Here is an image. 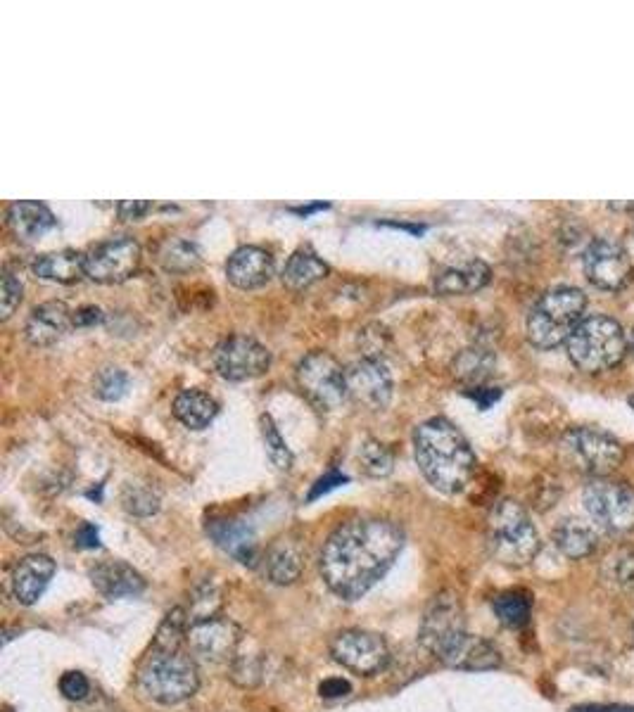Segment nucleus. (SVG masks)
Masks as SVG:
<instances>
[{
    "label": "nucleus",
    "instance_id": "obj_30",
    "mask_svg": "<svg viewBox=\"0 0 634 712\" xmlns=\"http://www.w3.org/2000/svg\"><path fill=\"white\" fill-rule=\"evenodd\" d=\"M494 615H497L499 622L511 629H521L530 622L532 615V599L530 594H525V591H504V594H499L497 599L492 601Z\"/></svg>",
    "mask_w": 634,
    "mask_h": 712
},
{
    "label": "nucleus",
    "instance_id": "obj_45",
    "mask_svg": "<svg viewBox=\"0 0 634 712\" xmlns=\"http://www.w3.org/2000/svg\"><path fill=\"white\" fill-rule=\"evenodd\" d=\"M79 712H122L117 703H112L110 698H105L103 694H93L86 698V701L79 703Z\"/></svg>",
    "mask_w": 634,
    "mask_h": 712
},
{
    "label": "nucleus",
    "instance_id": "obj_41",
    "mask_svg": "<svg viewBox=\"0 0 634 712\" xmlns=\"http://www.w3.org/2000/svg\"><path fill=\"white\" fill-rule=\"evenodd\" d=\"M345 482H350V478H347V475L338 473V470H331V473H326V475H323V478L316 480V485L312 487V492H309L307 499H309V501H316L319 497H323V494L331 492V489L345 485Z\"/></svg>",
    "mask_w": 634,
    "mask_h": 712
},
{
    "label": "nucleus",
    "instance_id": "obj_18",
    "mask_svg": "<svg viewBox=\"0 0 634 712\" xmlns=\"http://www.w3.org/2000/svg\"><path fill=\"white\" fill-rule=\"evenodd\" d=\"M437 660L445 663L447 667H454V670L466 672L497 670V667L502 665V656H499V651L490 641L483 637H473V634L468 632L461 634Z\"/></svg>",
    "mask_w": 634,
    "mask_h": 712
},
{
    "label": "nucleus",
    "instance_id": "obj_47",
    "mask_svg": "<svg viewBox=\"0 0 634 712\" xmlns=\"http://www.w3.org/2000/svg\"><path fill=\"white\" fill-rule=\"evenodd\" d=\"M570 712H634L630 705H578Z\"/></svg>",
    "mask_w": 634,
    "mask_h": 712
},
{
    "label": "nucleus",
    "instance_id": "obj_19",
    "mask_svg": "<svg viewBox=\"0 0 634 712\" xmlns=\"http://www.w3.org/2000/svg\"><path fill=\"white\" fill-rule=\"evenodd\" d=\"M55 575V561L53 558L43 556V553H34V556L22 558L17 563L15 572H12V594L24 606H34V603L46 594L50 580Z\"/></svg>",
    "mask_w": 634,
    "mask_h": 712
},
{
    "label": "nucleus",
    "instance_id": "obj_12",
    "mask_svg": "<svg viewBox=\"0 0 634 712\" xmlns=\"http://www.w3.org/2000/svg\"><path fill=\"white\" fill-rule=\"evenodd\" d=\"M582 266H585L587 281L599 290L618 292L632 281L630 254H627L625 247L616 243V240H592L585 250Z\"/></svg>",
    "mask_w": 634,
    "mask_h": 712
},
{
    "label": "nucleus",
    "instance_id": "obj_43",
    "mask_svg": "<svg viewBox=\"0 0 634 712\" xmlns=\"http://www.w3.org/2000/svg\"><path fill=\"white\" fill-rule=\"evenodd\" d=\"M321 698H345L352 694V684L342 677H331L319 686Z\"/></svg>",
    "mask_w": 634,
    "mask_h": 712
},
{
    "label": "nucleus",
    "instance_id": "obj_24",
    "mask_svg": "<svg viewBox=\"0 0 634 712\" xmlns=\"http://www.w3.org/2000/svg\"><path fill=\"white\" fill-rule=\"evenodd\" d=\"M209 537L224 549L228 556L236 558L243 565H255L257 561V539L255 532L240 520H217L207 527Z\"/></svg>",
    "mask_w": 634,
    "mask_h": 712
},
{
    "label": "nucleus",
    "instance_id": "obj_1",
    "mask_svg": "<svg viewBox=\"0 0 634 712\" xmlns=\"http://www.w3.org/2000/svg\"><path fill=\"white\" fill-rule=\"evenodd\" d=\"M404 546V532L383 518L342 523L321 553V577L335 596L357 601L383 580Z\"/></svg>",
    "mask_w": 634,
    "mask_h": 712
},
{
    "label": "nucleus",
    "instance_id": "obj_48",
    "mask_svg": "<svg viewBox=\"0 0 634 712\" xmlns=\"http://www.w3.org/2000/svg\"><path fill=\"white\" fill-rule=\"evenodd\" d=\"M76 539H79V542H76V544L84 546V549H93V546L100 544V542H98V530H95L93 525H84V527H81L79 537H76Z\"/></svg>",
    "mask_w": 634,
    "mask_h": 712
},
{
    "label": "nucleus",
    "instance_id": "obj_9",
    "mask_svg": "<svg viewBox=\"0 0 634 712\" xmlns=\"http://www.w3.org/2000/svg\"><path fill=\"white\" fill-rule=\"evenodd\" d=\"M568 456L594 478H608L625 459L623 444L599 428H573L563 440Z\"/></svg>",
    "mask_w": 634,
    "mask_h": 712
},
{
    "label": "nucleus",
    "instance_id": "obj_33",
    "mask_svg": "<svg viewBox=\"0 0 634 712\" xmlns=\"http://www.w3.org/2000/svg\"><path fill=\"white\" fill-rule=\"evenodd\" d=\"M122 504L131 516L148 518L160 511V494L143 482H126L122 492Z\"/></svg>",
    "mask_w": 634,
    "mask_h": 712
},
{
    "label": "nucleus",
    "instance_id": "obj_28",
    "mask_svg": "<svg viewBox=\"0 0 634 712\" xmlns=\"http://www.w3.org/2000/svg\"><path fill=\"white\" fill-rule=\"evenodd\" d=\"M328 264L309 250H297L283 269V283L290 290H307L328 276Z\"/></svg>",
    "mask_w": 634,
    "mask_h": 712
},
{
    "label": "nucleus",
    "instance_id": "obj_2",
    "mask_svg": "<svg viewBox=\"0 0 634 712\" xmlns=\"http://www.w3.org/2000/svg\"><path fill=\"white\" fill-rule=\"evenodd\" d=\"M418 470L442 494H461L475 475V454L464 432L447 418H430L414 432Z\"/></svg>",
    "mask_w": 634,
    "mask_h": 712
},
{
    "label": "nucleus",
    "instance_id": "obj_10",
    "mask_svg": "<svg viewBox=\"0 0 634 712\" xmlns=\"http://www.w3.org/2000/svg\"><path fill=\"white\" fill-rule=\"evenodd\" d=\"M141 264V245L129 235H114L86 252V278L112 285L129 281Z\"/></svg>",
    "mask_w": 634,
    "mask_h": 712
},
{
    "label": "nucleus",
    "instance_id": "obj_39",
    "mask_svg": "<svg viewBox=\"0 0 634 712\" xmlns=\"http://www.w3.org/2000/svg\"><path fill=\"white\" fill-rule=\"evenodd\" d=\"M264 663L259 656H236L233 658V679L240 686H255L262 679Z\"/></svg>",
    "mask_w": 634,
    "mask_h": 712
},
{
    "label": "nucleus",
    "instance_id": "obj_46",
    "mask_svg": "<svg viewBox=\"0 0 634 712\" xmlns=\"http://www.w3.org/2000/svg\"><path fill=\"white\" fill-rule=\"evenodd\" d=\"M466 394L480 406V409H490V406L502 397V390H497V387H471Z\"/></svg>",
    "mask_w": 634,
    "mask_h": 712
},
{
    "label": "nucleus",
    "instance_id": "obj_3",
    "mask_svg": "<svg viewBox=\"0 0 634 712\" xmlns=\"http://www.w3.org/2000/svg\"><path fill=\"white\" fill-rule=\"evenodd\" d=\"M138 686L145 696L162 705L183 703L200 686L198 665L181 648L152 646L138 667Z\"/></svg>",
    "mask_w": 634,
    "mask_h": 712
},
{
    "label": "nucleus",
    "instance_id": "obj_17",
    "mask_svg": "<svg viewBox=\"0 0 634 712\" xmlns=\"http://www.w3.org/2000/svg\"><path fill=\"white\" fill-rule=\"evenodd\" d=\"M274 276V257L264 247L247 245L228 257L226 278L238 290H257Z\"/></svg>",
    "mask_w": 634,
    "mask_h": 712
},
{
    "label": "nucleus",
    "instance_id": "obj_37",
    "mask_svg": "<svg viewBox=\"0 0 634 712\" xmlns=\"http://www.w3.org/2000/svg\"><path fill=\"white\" fill-rule=\"evenodd\" d=\"M93 390L95 397L103 399V402H117L129 390V375L122 368H103L95 378Z\"/></svg>",
    "mask_w": 634,
    "mask_h": 712
},
{
    "label": "nucleus",
    "instance_id": "obj_27",
    "mask_svg": "<svg viewBox=\"0 0 634 712\" xmlns=\"http://www.w3.org/2000/svg\"><path fill=\"white\" fill-rule=\"evenodd\" d=\"M554 544L559 546L563 556L568 558H587L597 549V530L585 520L568 518L554 530Z\"/></svg>",
    "mask_w": 634,
    "mask_h": 712
},
{
    "label": "nucleus",
    "instance_id": "obj_32",
    "mask_svg": "<svg viewBox=\"0 0 634 712\" xmlns=\"http://www.w3.org/2000/svg\"><path fill=\"white\" fill-rule=\"evenodd\" d=\"M160 262L164 269L171 273H188L200 266V252L198 247L188 243V240L176 238V240H169V243L162 247Z\"/></svg>",
    "mask_w": 634,
    "mask_h": 712
},
{
    "label": "nucleus",
    "instance_id": "obj_8",
    "mask_svg": "<svg viewBox=\"0 0 634 712\" xmlns=\"http://www.w3.org/2000/svg\"><path fill=\"white\" fill-rule=\"evenodd\" d=\"M297 385L319 409H338L347 394V368L326 352H309L297 364Z\"/></svg>",
    "mask_w": 634,
    "mask_h": 712
},
{
    "label": "nucleus",
    "instance_id": "obj_11",
    "mask_svg": "<svg viewBox=\"0 0 634 712\" xmlns=\"http://www.w3.org/2000/svg\"><path fill=\"white\" fill-rule=\"evenodd\" d=\"M331 656L345 670L354 675H378L390 663V648L380 634L364 632V629H347L340 632L331 644Z\"/></svg>",
    "mask_w": 634,
    "mask_h": 712
},
{
    "label": "nucleus",
    "instance_id": "obj_36",
    "mask_svg": "<svg viewBox=\"0 0 634 712\" xmlns=\"http://www.w3.org/2000/svg\"><path fill=\"white\" fill-rule=\"evenodd\" d=\"M262 440H264L266 454H269L271 463H274L278 470L293 468V451L288 449V444H285L283 435L278 432L276 423L271 421V416H266V413L262 416Z\"/></svg>",
    "mask_w": 634,
    "mask_h": 712
},
{
    "label": "nucleus",
    "instance_id": "obj_15",
    "mask_svg": "<svg viewBox=\"0 0 634 712\" xmlns=\"http://www.w3.org/2000/svg\"><path fill=\"white\" fill-rule=\"evenodd\" d=\"M186 641L198 658L207 660V663H224V660L236 658L243 632L233 620L214 615V618L190 622Z\"/></svg>",
    "mask_w": 634,
    "mask_h": 712
},
{
    "label": "nucleus",
    "instance_id": "obj_40",
    "mask_svg": "<svg viewBox=\"0 0 634 712\" xmlns=\"http://www.w3.org/2000/svg\"><path fill=\"white\" fill-rule=\"evenodd\" d=\"M22 283H19V278H15V273L5 271L3 273V295H0V300H3V321H8L12 314H15V309L19 307V302H22Z\"/></svg>",
    "mask_w": 634,
    "mask_h": 712
},
{
    "label": "nucleus",
    "instance_id": "obj_21",
    "mask_svg": "<svg viewBox=\"0 0 634 712\" xmlns=\"http://www.w3.org/2000/svg\"><path fill=\"white\" fill-rule=\"evenodd\" d=\"M93 587L105 596V599H129L145 591V580L138 570H133L124 561H103L91 570Z\"/></svg>",
    "mask_w": 634,
    "mask_h": 712
},
{
    "label": "nucleus",
    "instance_id": "obj_49",
    "mask_svg": "<svg viewBox=\"0 0 634 712\" xmlns=\"http://www.w3.org/2000/svg\"><path fill=\"white\" fill-rule=\"evenodd\" d=\"M627 347H630V352L634 354V328L627 333Z\"/></svg>",
    "mask_w": 634,
    "mask_h": 712
},
{
    "label": "nucleus",
    "instance_id": "obj_4",
    "mask_svg": "<svg viewBox=\"0 0 634 712\" xmlns=\"http://www.w3.org/2000/svg\"><path fill=\"white\" fill-rule=\"evenodd\" d=\"M568 356L580 371L601 373L623 364L630 352L627 333L616 319L604 314L587 316L566 342Z\"/></svg>",
    "mask_w": 634,
    "mask_h": 712
},
{
    "label": "nucleus",
    "instance_id": "obj_50",
    "mask_svg": "<svg viewBox=\"0 0 634 712\" xmlns=\"http://www.w3.org/2000/svg\"><path fill=\"white\" fill-rule=\"evenodd\" d=\"M627 402H630V406H632V409H634V394H632V397H630V399H627Z\"/></svg>",
    "mask_w": 634,
    "mask_h": 712
},
{
    "label": "nucleus",
    "instance_id": "obj_7",
    "mask_svg": "<svg viewBox=\"0 0 634 712\" xmlns=\"http://www.w3.org/2000/svg\"><path fill=\"white\" fill-rule=\"evenodd\" d=\"M582 504L589 520L608 534L634 530V489L613 478H594L585 487Z\"/></svg>",
    "mask_w": 634,
    "mask_h": 712
},
{
    "label": "nucleus",
    "instance_id": "obj_13",
    "mask_svg": "<svg viewBox=\"0 0 634 712\" xmlns=\"http://www.w3.org/2000/svg\"><path fill=\"white\" fill-rule=\"evenodd\" d=\"M214 366H217L221 378L240 383V380L259 378V375L269 371L271 352L255 338L233 335V338L224 340L217 347V352H214Z\"/></svg>",
    "mask_w": 634,
    "mask_h": 712
},
{
    "label": "nucleus",
    "instance_id": "obj_34",
    "mask_svg": "<svg viewBox=\"0 0 634 712\" xmlns=\"http://www.w3.org/2000/svg\"><path fill=\"white\" fill-rule=\"evenodd\" d=\"M601 575L613 587H630V584H634V546H620V549L608 553Z\"/></svg>",
    "mask_w": 634,
    "mask_h": 712
},
{
    "label": "nucleus",
    "instance_id": "obj_16",
    "mask_svg": "<svg viewBox=\"0 0 634 712\" xmlns=\"http://www.w3.org/2000/svg\"><path fill=\"white\" fill-rule=\"evenodd\" d=\"M347 394L366 409H385L392 397V375L380 359L366 356L347 368Z\"/></svg>",
    "mask_w": 634,
    "mask_h": 712
},
{
    "label": "nucleus",
    "instance_id": "obj_42",
    "mask_svg": "<svg viewBox=\"0 0 634 712\" xmlns=\"http://www.w3.org/2000/svg\"><path fill=\"white\" fill-rule=\"evenodd\" d=\"M103 321H105L103 309L93 307V304L76 309L72 316V326H76V328H91V326H98V323H103Z\"/></svg>",
    "mask_w": 634,
    "mask_h": 712
},
{
    "label": "nucleus",
    "instance_id": "obj_26",
    "mask_svg": "<svg viewBox=\"0 0 634 712\" xmlns=\"http://www.w3.org/2000/svg\"><path fill=\"white\" fill-rule=\"evenodd\" d=\"M174 416L186 425L188 430H205L214 418L219 416L217 399L209 397L202 390H183L174 399Z\"/></svg>",
    "mask_w": 634,
    "mask_h": 712
},
{
    "label": "nucleus",
    "instance_id": "obj_38",
    "mask_svg": "<svg viewBox=\"0 0 634 712\" xmlns=\"http://www.w3.org/2000/svg\"><path fill=\"white\" fill-rule=\"evenodd\" d=\"M60 691H62V696L72 703L86 701V698L93 694L91 682H88L84 672H76V670H69L60 677Z\"/></svg>",
    "mask_w": 634,
    "mask_h": 712
},
{
    "label": "nucleus",
    "instance_id": "obj_31",
    "mask_svg": "<svg viewBox=\"0 0 634 712\" xmlns=\"http://www.w3.org/2000/svg\"><path fill=\"white\" fill-rule=\"evenodd\" d=\"M494 368V356L487 352V349L473 347L464 349L454 361V373L461 383L480 387L487 380V375L492 373Z\"/></svg>",
    "mask_w": 634,
    "mask_h": 712
},
{
    "label": "nucleus",
    "instance_id": "obj_29",
    "mask_svg": "<svg viewBox=\"0 0 634 712\" xmlns=\"http://www.w3.org/2000/svg\"><path fill=\"white\" fill-rule=\"evenodd\" d=\"M266 575L274 584H293L302 575V553L295 544H276L266 556Z\"/></svg>",
    "mask_w": 634,
    "mask_h": 712
},
{
    "label": "nucleus",
    "instance_id": "obj_14",
    "mask_svg": "<svg viewBox=\"0 0 634 712\" xmlns=\"http://www.w3.org/2000/svg\"><path fill=\"white\" fill-rule=\"evenodd\" d=\"M466 634L464 610L461 603L452 591H442L437 594L433 603L426 610V618L421 625V641L423 646L433 653L435 658H440L456 639Z\"/></svg>",
    "mask_w": 634,
    "mask_h": 712
},
{
    "label": "nucleus",
    "instance_id": "obj_20",
    "mask_svg": "<svg viewBox=\"0 0 634 712\" xmlns=\"http://www.w3.org/2000/svg\"><path fill=\"white\" fill-rule=\"evenodd\" d=\"M72 311L65 302H46L31 309L27 326H24V338L34 347H48L65 335V330L72 326Z\"/></svg>",
    "mask_w": 634,
    "mask_h": 712
},
{
    "label": "nucleus",
    "instance_id": "obj_5",
    "mask_svg": "<svg viewBox=\"0 0 634 712\" xmlns=\"http://www.w3.org/2000/svg\"><path fill=\"white\" fill-rule=\"evenodd\" d=\"M587 297L578 288H554L544 292L528 314V340L540 349H556L570 340L585 319Z\"/></svg>",
    "mask_w": 634,
    "mask_h": 712
},
{
    "label": "nucleus",
    "instance_id": "obj_44",
    "mask_svg": "<svg viewBox=\"0 0 634 712\" xmlns=\"http://www.w3.org/2000/svg\"><path fill=\"white\" fill-rule=\"evenodd\" d=\"M152 209L150 202H145V200H124V202H119L117 205V212L119 216H122L124 221H138V219H143L145 214H148Z\"/></svg>",
    "mask_w": 634,
    "mask_h": 712
},
{
    "label": "nucleus",
    "instance_id": "obj_25",
    "mask_svg": "<svg viewBox=\"0 0 634 712\" xmlns=\"http://www.w3.org/2000/svg\"><path fill=\"white\" fill-rule=\"evenodd\" d=\"M34 273L50 283H76L86 276V254L76 250L41 254L34 262Z\"/></svg>",
    "mask_w": 634,
    "mask_h": 712
},
{
    "label": "nucleus",
    "instance_id": "obj_23",
    "mask_svg": "<svg viewBox=\"0 0 634 712\" xmlns=\"http://www.w3.org/2000/svg\"><path fill=\"white\" fill-rule=\"evenodd\" d=\"M492 281V269L480 259H471V262L452 266L437 273L435 278V292L437 295L454 297V295H471V292L483 290L487 283Z\"/></svg>",
    "mask_w": 634,
    "mask_h": 712
},
{
    "label": "nucleus",
    "instance_id": "obj_22",
    "mask_svg": "<svg viewBox=\"0 0 634 712\" xmlns=\"http://www.w3.org/2000/svg\"><path fill=\"white\" fill-rule=\"evenodd\" d=\"M55 224H57L55 214L50 212L43 202L22 200V202H12L8 209L10 231L15 233L19 240H27V243H34V240L43 238L48 231H53Z\"/></svg>",
    "mask_w": 634,
    "mask_h": 712
},
{
    "label": "nucleus",
    "instance_id": "obj_6",
    "mask_svg": "<svg viewBox=\"0 0 634 712\" xmlns=\"http://www.w3.org/2000/svg\"><path fill=\"white\" fill-rule=\"evenodd\" d=\"M487 544L499 563L521 568L540 551V534L525 508L516 501H499L487 520Z\"/></svg>",
    "mask_w": 634,
    "mask_h": 712
},
{
    "label": "nucleus",
    "instance_id": "obj_35",
    "mask_svg": "<svg viewBox=\"0 0 634 712\" xmlns=\"http://www.w3.org/2000/svg\"><path fill=\"white\" fill-rule=\"evenodd\" d=\"M359 463L361 468H364V473L371 475V478H385V475L392 473L395 459H392L390 449L385 447V444L366 440L359 449Z\"/></svg>",
    "mask_w": 634,
    "mask_h": 712
}]
</instances>
